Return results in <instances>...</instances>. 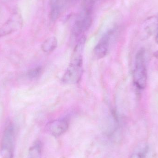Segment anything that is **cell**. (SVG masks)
Returning a JSON list of instances; mask_svg holds the SVG:
<instances>
[{
    "mask_svg": "<svg viewBox=\"0 0 158 158\" xmlns=\"http://www.w3.org/2000/svg\"><path fill=\"white\" fill-rule=\"evenodd\" d=\"M156 41L157 43L158 44V32L157 33L156 37Z\"/></svg>",
    "mask_w": 158,
    "mask_h": 158,
    "instance_id": "obj_12",
    "label": "cell"
},
{
    "mask_svg": "<svg viewBox=\"0 0 158 158\" xmlns=\"http://www.w3.org/2000/svg\"><path fill=\"white\" fill-rule=\"evenodd\" d=\"M21 18L18 14H15L0 27V37H4L13 33L21 27Z\"/></svg>",
    "mask_w": 158,
    "mask_h": 158,
    "instance_id": "obj_6",
    "label": "cell"
},
{
    "mask_svg": "<svg viewBox=\"0 0 158 158\" xmlns=\"http://www.w3.org/2000/svg\"><path fill=\"white\" fill-rule=\"evenodd\" d=\"M114 31L110 30L106 32L100 39L94 49V53L95 57L101 59L105 57L108 53L112 41Z\"/></svg>",
    "mask_w": 158,
    "mask_h": 158,
    "instance_id": "obj_5",
    "label": "cell"
},
{
    "mask_svg": "<svg viewBox=\"0 0 158 158\" xmlns=\"http://www.w3.org/2000/svg\"><path fill=\"white\" fill-rule=\"evenodd\" d=\"M133 81L139 89L145 88L147 82V71L144 51L141 50L136 53L133 75Z\"/></svg>",
    "mask_w": 158,
    "mask_h": 158,
    "instance_id": "obj_3",
    "label": "cell"
},
{
    "mask_svg": "<svg viewBox=\"0 0 158 158\" xmlns=\"http://www.w3.org/2000/svg\"><path fill=\"white\" fill-rule=\"evenodd\" d=\"M42 68L40 67L34 68L30 69L27 73V76L29 79H34L40 77L42 73Z\"/></svg>",
    "mask_w": 158,
    "mask_h": 158,
    "instance_id": "obj_10",
    "label": "cell"
},
{
    "mask_svg": "<svg viewBox=\"0 0 158 158\" xmlns=\"http://www.w3.org/2000/svg\"><path fill=\"white\" fill-rule=\"evenodd\" d=\"M130 158H143V156L140 153H134L131 155Z\"/></svg>",
    "mask_w": 158,
    "mask_h": 158,
    "instance_id": "obj_11",
    "label": "cell"
},
{
    "mask_svg": "<svg viewBox=\"0 0 158 158\" xmlns=\"http://www.w3.org/2000/svg\"><path fill=\"white\" fill-rule=\"evenodd\" d=\"M93 0H84L82 9L75 20L72 29V34L75 38L82 37L92 24Z\"/></svg>",
    "mask_w": 158,
    "mask_h": 158,
    "instance_id": "obj_2",
    "label": "cell"
},
{
    "mask_svg": "<svg viewBox=\"0 0 158 158\" xmlns=\"http://www.w3.org/2000/svg\"><path fill=\"white\" fill-rule=\"evenodd\" d=\"M57 46V40L54 37H50L46 39L42 44V50L46 53L53 52Z\"/></svg>",
    "mask_w": 158,
    "mask_h": 158,
    "instance_id": "obj_8",
    "label": "cell"
},
{
    "mask_svg": "<svg viewBox=\"0 0 158 158\" xmlns=\"http://www.w3.org/2000/svg\"><path fill=\"white\" fill-rule=\"evenodd\" d=\"M69 126L68 121L66 118L55 120L48 123L47 129L50 133L55 136H59L65 133Z\"/></svg>",
    "mask_w": 158,
    "mask_h": 158,
    "instance_id": "obj_7",
    "label": "cell"
},
{
    "mask_svg": "<svg viewBox=\"0 0 158 158\" xmlns=\"http://www.w3.org/2000/svg\"><path fill=\"white\" fill-rule=\"evenodd\" d=\"M42 144L40 141H36L29 149L28 158H41Z\"/></svg>",
    "mask_w": 158,
    "mask_h": 158,
    "instance_id": "obj_9",
    "label": "cell"
},
{
    "mask_svg": "<svg viewBox=\"0 0 158 158\" xmlns=\"http://www.w3.org/2000/svg\"><path fill=\"white\" fill-rule=\"evenodd\" d=\"M86 39L82 36L73 51L71 60L64 74L62 81L65 84H75L80 81L83 73V52Z\"/></svg>",
    "mask_w": 158,
    "mask_h": 158,
    "instance_id": "obj_1",
    "label": "cell"
},
{
    "mask_svg": "<svg viewBox=\"0 0 158 158\" xmlns=\"http://www.w3.org/2000/svg\"><path fill=\"white\" fill-rule=\"evenodd\" d=\"M15 131L14 124L8 122L5 127L0 145L2 158H13L15 150Z\"/></svg>",
    "mask_w": 158,
    "mask_h": 158,
    "instance_id": "obj_4",
    "label": "cell"
}]
</instances>
